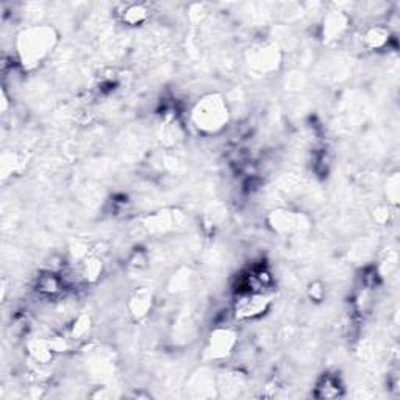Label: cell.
Masks as SVG:
<instances>
[{
  "label": "cell",
  "mask_w": 400,
  "mask_h": 400,
  "mask_svg": "<svg viewBox=\"0 0 400 400\" xmlns=\"http://www.w3.org/2000/svg\"><path fill=\"white\" fill-rule=\"evenodd\" d=\"M390 28L383 25H374L363 33V43L366 47L373 50H381L390 44Z\"/></svg>",
  "instance_id": "11"
},
{
  "label": "cell",
  "mask_w": 400,
  "mask_h": 400,
  "mask_svg": "<svg viewBox=\"0 0 400 400\" xmlns=\"http://www.w3.org/2000/svg\"><path fill=\"white\" fill-rule=\"evenodd\" d=\"M89 329H91V318H89L88 314H82V316H78L75 322L72 324L71 338L72 340H82V338L89 333Z\"/></svg>",
  "instance_id": "15"
},
{
  "label": "cell",
  "mask_w": 400,
  "mask_h": 400,
  "mask_svg": "<svg viewBox=\"0 0 400 400\" xmlns=\"http://www.w3.org/2000/svg\"><path fill=\"white\" fill-rule=\"evenodd\" d=\"M238 344V331L233 327H217L210 335L208 352L214 360H224L232 355Z\"/></svg>",
  "instance_id": "4"
},
{
  "label": "cell",
  "mask_w": 400,
  "mask_h": 400,
  "mask_svg": "<svg viewBox=\"0 0 400 400\" xmlns=\"http://www.w3.org/2000/svg\"><path fill=\"white\" fill-rule=\"evenodd\" d=\"M308 296L313 298V301H322V297H324V288H322V285L320 283H311L309 285V288H308Z\"/></svg>",
  "instance_id": "17"
},
{
  "label": "cell",
  "mask_w": 400,
  "mask_h": 400,
  "mask_svg": "<svg viewBox=\"0 0 400 400\" xmlns=\"http://www.w3.org/2000/svg\"><path fill=\"white\" fill-rule=\"evenodd\" d=\"M270 225L280 235H294L305 230L308 222L301 213L280 210L270 214Z\"/></svg>",
  "instance_id": "5"
},
{
  "label": "cell",
  "mask_w": 400,
  "mask_h": 400,
  "mask_svg": "<svg viewBox=\"0 0 400 400\" xmlns=\"http://www.w3.org/2000/svg\"><path fill=\"white\" fill-rule=\"evenodd\" d=\"M279 64V52L274 46H263L250 54V66L258 72L275 71Z\"/></svg>",
  "instance_id": "6"
},
{
  "label": "cell",
  "mask_w": 400,
  "mask_h": 400,
  "mask_svg": "<svg viewBox=\"0 0 400 400\" xmlns=\"http://www.w3.org/2000/svg\"><path fill=\"white\" fill-rule=\"evenodd\" d=\"M104 270V263L97 255H86L83 258L82 266H80V275L82 277L93 283V281H97L100 275H102Z\"/></svg>",
  "instance_id": "13"
},
{
  "label": "cell",
  "mask_w": 400,
  "mask_h": 400,
  "mask_svg": "<svg viewBox=\"0 0 400 400\" xmlns=\"http://www.w3.org/2000/svg\"><path fill=\"white\" fill-rule=\"evenodd\" d=\"M270 308L268 292H242L236 298L233 311L239 320H252L261 318Z\"/></svg>",
  "instance_id": "3"
},
{
  "label": "cell",
  "mask_w": 400,
  "mask_h": 400,
  "mask_svg": "<svg viewBox=\"0 0 400 400\" xmlns=\"http://www.w3.org/2000/svg\"><path fill=\"white\" fill-rule=\"evenodd\" d=\"M119 18L126 25L138 27L149 19V10L143 3H127L122 7Z\"/></svg>",
  "instance_id": "12"
},
{
  "label": "cell",
  "mask_w": 400,
  "mask_h": 400,
  "mask_svg": "<svg viewBox=\"0 0 400 400\" xmlns=\"http://www.w3.org/2000/svg\"><path fill=\"white\" fill-rule=\"evenodd\" d=\"M341 383L338 377L327 374L318 385L319 397H338L341 394Z\"/></svg>",
  "instance_id": "14"
},
{
  "label": "cell",
  "mask_w": 400,
  "mask_h": 400,
  "mask_svg": "<svg viewBox=\"0 0 400 400\" xmlns=\"http://www.w3.org/2000/svg\"><path fill=\"white\" fill-rule=\"evenodd\" d=\"M63 288H64L63 277H61L60 274L54 272V270H46V272H43L36 280L38 292L46 297H54L56 294H60Z\"/></svg>",
  "instance_id": "10"
},
{
  "label": "cell",
  "mask_w": 400,
  "mask_h": 400,
  "mask_svg": "<svg viewBox=\"0 0 400 400\" xmlns=\"http://www.w3.org/2000/svg\"><path fill=\"white\" fill-rule=\"evenodd\" d=\"M399 176L394 174L390 178H388V200L391 202L392 205H397L399 202Z\"/></svg>",
  "instance_id": "16"
},
{
  "label": "cell",
  "mask_w": 400,
  "mask_h": 400,
  "mask_svg": "<svg viewBox=\"0 0 400 400\" xmlns=\"http://www.w3.org/2000/svg\"><path fill=\"white\" fill-rule=\"evenodd\" d=\"M56 32L49 25H35L27 28L18 36V49L21 64L27 69H33L43 63V60L52 52L56 44Z\"/></svg>",
  "instance_id": "1"
},
{
  "label": "cell",
  "mask_w": 400,
  "mask_h": 400,
  "mask_svg": "<svg viewBox=\"0 0 400 400\" xmlns=\"http://www.w3.org/2000/svg\"><path fill=\"white\" fill-rule=\"evenodd\" d=\"M349 28V18L342 11H333L324 21V38L329 41L340 39Z\"/></svg>",
  "instance_id": "9"
},
{
  "label": "cell",
  "mask_w": 400,
  "mask_h": 400,
  "mask_svg": "<svg viewBox=\"0 0 400 400\" xmlns=\"http://www.w3.org/2000/svg\"><path fill=\"white\" fill-rule=\"evenodd\" d=\"M230 110L225 99L219 94H208L194 105L191 111V121L194 127L204 134H216L227 127Z\"/></svg>",
  "instance_id": "2"
},
{
  "label": "cell",
  "mask_w": 400,
  "mask_h": 400,
  "mask_svg": "<svg viewBox=\"0 0 400 400\" xmlns=\"http://www.w3.org/2000/svg\"><path fill=\"white\" fill-rule=\"evenodd\" d=\"M152 307H154V294L148 288L137 290L128 301V311L137 320L148 316L152 311Z\"/></svg>",
  "instance_id": "7"
},
{
  "label": "cell",
  "mask_w": 400,
  "mask_h": 400,
  "mask_svg": "<svg viewBox=\"0 0 400 400\" xmlns=\"http://www.w3.org/2000/svg\"><path fill=\"white\" fill-rule=\"evenodd\" d=\"M27 352L33 362L38 364H49L56 353L50 340H44V338H35V340L28 341Z\"/></svg>",
  "instance_id": "8"
}]
</instances>
